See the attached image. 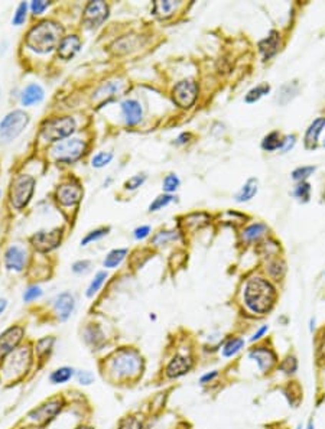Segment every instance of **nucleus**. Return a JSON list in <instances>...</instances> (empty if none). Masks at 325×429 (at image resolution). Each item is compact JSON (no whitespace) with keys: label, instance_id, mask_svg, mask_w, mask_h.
Listing matches in <instances>:
<instances>
[{"label":"nucleus","instance_id":"1","mask_svg":"<svg viewBox=\"0 0 325 429\" xmlns=\"http://www.w3.org/2000/svg\"><path fill=\"white\" fill-rule=\"evenodd\" d=\"M244 305L253 314H268L275 305L276 289L269 281L263 277H252L244 286Z\"/></svg>","mask_w":325,"mask_h":429},{"label":"nucleus","instance_id":"2","mask_svg":"<svg viewBox=\"0 0 325 429\" xmlns=\"http://www.w3.org/2000/svg\"><path fill=\"white\" fill-rule=\"evenodd\" d=\"M62 33L64 29L59 24L52 20H42L28 32L25 44L36 54H47L58 48L59 42L64 38Z\"/></svg>","mask_w":325,"mask_h":429},{"label":"nucleus","instance_id":"3","mask_svg":"<svg viewBox=\"0 0 325 429\" xmlns=\"http://www.w3.org/2000/svg\"><path fill=\"white\" fill-rule=\"evenodd\" d=\"M143 361L136 350L122 348L116 351L109 361V372L117 380H130L142 373Z\"/></svg>","mask_w":325,"mask_h":429},{"label":"nucleus","instance_id":"4","mask_svg":"<svg viewBox=\"0 0 325 429\" xmlns=\"http://www.w3.org/2000/svg\"><path fill=\"white\" fill-rule=\"evenodd\" d=\"M32 364V353L28 347L16 348L9 356H6L3 364L0 367V374L6 381H16L25 373L29 370Z\"/></svg>","mask_w":325,"mask_h":429},{"label":"nucleus","instance_id":"5","mask_svg":"<svg viewBox=\"0 0 325 429\" xmlns=\"http://www.w3.org/2000/svg\"><path fill=\"white\" fill-rule=\"evenodd\" d=\"M75 120L70 116L65 117H55V119H49L47 122H44L41 126V136L47 142H54L58 143L61 140H64L68 136H71L75 130Z\"/></svg>","mask_w":325,"mask_h":429},{"label":"nucleus","instance_id":"6","mask_svg":"<svg viewBox=\"0 0 325 429\" xmlns=\"http://www.w3.org/2000/svg\"><path fill=\"white\" fill-rule=\"evenodd\" d=\"M33 191H35V178L26 174L17 175L10 186V203L16 210H22L31 201Z\"/></svg>","mask_w":325,"mask_h":429},{"label":"nucleus","instance_id":"7","mask_svg":"<svg viewBox=\"0 0 325 429\" xmlns=\"http://www.w3.org/2000/svg\"><path fill=\"white\" fill-rule=\"evenodd\" d=\"M29 116L24 110H13L8 113L0 122V139L3 142H10L16 139L28 126Z\"/></svg>","mask_w":325,"mask_h":429},{"label":"nucleus","instance_id":"8","mask_svg":"<svg viewBox=\"0 0 325 429\" xmlns=\"http://www.w3.org/2000/svg\"><path fill=\"white\" fill-rule=\"evenodd\" d=\"M87 142L80 138L64 139L52 147V155L59 162H74L85 154Z\"/></svg>","mask_w":325,"mask_h":429},{"label":"nucleus","instance_id":"9","mask_svg":"<svg viewBox=\"0 0 325 429\" xmlns=\"http://www.w3.org/2000/svg\"><path fill=\"white\" fill-rule=\"evenodd\" d=\"M62 406H64V400L61 397L49 399L45 403H42L41 406L35 407L33 411L28 413V419L32 422L33 425L44 426V425H47L49 421H52L58 413L61 412Z\"/></svg>","mask_w":325,"mask_h":429},{"label":"nucleus","instance_id":"10","mask_svg":"<svg viewBox=\"0 0 325 429\" xmlns=\"http://www.w3.org/2000/svg\"><path fill=\"white\" fill-rule=\"evenodd\" d=\"M107 17H109V6L101 0H93L89 2L84 9L81 24L87 29H97L98 26L104 24Z\"/></svg>","mask_w":325,"mask_h":429},{"label":"nucleus","instance_id":"11","mask_svg":"<svg viewBox=\"0 0 325 429\" xmlns=\"http://www.w3.org/2000/svg\"><path fill=\"white\" fill-rule=\"evenodd\" d=\"M198 97V85L194 80H182L175 84L172 90V98L181 109H189Z\"/></svg>","mask_w":325,"mask_h":429},{"label":"nucleus","instance_id":"12","mask_svg":"<svg viewBox=\"0 0 325 429\" xmlns=\"http://www.w3.org/2000/svg\"><path fill=\"white\" fill-rule=\"evenodd\" d=\"M62 240V228H54L51 231H38L31 237L32 246L41 253H48L57 249Z\"/></svg>","mask_w":325,"mask_h":429},{"label":"nucleus","instance_id":"13","mask_svg":"<svg viewBox=\"0 0 325 429\" xmlns=\"http://www.w3.org/2000/svg\"><path fill=\"white\" fill-rule=\"evenodd\" d=\"M25 337V328L20 325L10 327L0 334V358L9 356L15 351Z\"/></svg>","mask_w":325,"mask_h":429},{"label":"nucleus","instance_id":"14","mask_svg":"<svg viewBox=\"0 0 325 429\" xmlns=\"http://www.w3.org/2000/svg\"><path fill=\"white\" fill-rule=\"evenodd\" d=\"M82 188L81 185L77 182V181H68V182H64L57 188V200L58 203L64 207H71V205H75L81 201L82 198Z\"/></svg>","mask_w":325,"mask_h":429},{"label":"nucleus","instance_id":"15","mask_svg":"<svg viewBox=\"0 0 325 429\" xmlns=\"http://www.w3.org/2000/svg\"><path fill=\"white\" fill-rule=\"evenodd\" d=\"M249 358L256 361V364L259 367L260 372L268 373L273 369V366L276 364V354L266 347H256L253 348L249 353Z\"/></svg>","mask_w":325,"mask_h":429},{"label":"nucleus","instance_id":"16","mask_svg":"<svg viewBox=\"0 0 325 429\" xmlns=\"http://www.w3.org/2000/svg\"><path fill=\"white\" fill-rule=\"evenodd\" d=\"M192 369V358L188 356H181L177 354L169 360V363L166 364L165 373L169 379H178L185 376L187 373L191 372Z\"/></svg>","mask_w":325,"mask_h":429},{"label":"nucleus","instance_id":"17","mask_svg":"<svg viewBox=\"0 0 325 429\" xmlns=\"http://www.w3.org/2000/svg\"><path fill=\"white\" fill-rule=\"evenodd\" d=\"M52 305H54V312H55L58 319L64 323L74 312L75 299L70 292H62V293L57 295V298L54 299Z\"/></svg>","mask_w":325,"mask_h":429},{"label":"nucleus","instance_id":"18","mask_svg":"<svg viewBox=\"0 0 325 429\" xmlns=\"http://www.w3.org/2000/svg\"><path fill=\"white\" fill-rule=\"evenodd\" d=\"M26 260H28L26 250L19 246H10L5 253V266L9 270L22 272L26 266Z\"/></svg>","mask_w":325,"mask_h":429},{"label":"nucleus","instance_id":"19","mask_svg":"<svg viewBox=\"0 0 325 429\" xmlns=\"http://www.w3.org/2000/svg\"><path fill=\"white\" fill-rule=\"evenodd\" d=\"M120 109H122L124 123H126L127 126H136V124L142 120L143 110H142V105H140V103H139L138 100L127 98V100L122 101Z\"/></svg>","mask_w":325,"mask_h":429},{"label":"nucleus","instance_id":"20","mask_svg":"<svg viewBox=\"0 0 325 429\" xmlns=\"http://www.w3.org/2000/svg\"><path fill=\"white\" fill-rule=\"evenodd\" d=\"M80 48H81V41L77 35L64 36L57 48L58 57L64 59V61H68V59L75 57V54L80 51Z\"/></svg>","mask_w":325,"mask_h":429},{"label":"nucleus","instance_id":"21","mask_svg":"<svg viewBox=\"0 0 325 429\" xmlns=\"http://www.w3.org/2000/svg\"><path fill=\"white\" fill-rule=\"evenodd\" d=\"M280 47V35L277 31H270L269 35L259 42V51L263 57V61H269L277 54Z\"/></svg>","mask_w":325,"mask_h":429},{"label":"nucleus","instance_id":"22","mask_svg":"<svg viewBox=\"0 0 325 429\" xmlns=\"http://www.w3.org/2000/svg\"><path fill=\"white\" fill-rule=\"evenodd\" d=\"M325 127V117H318L315 119L314 122L309 124V127L307 129V133H305V147L312 151L315 149L318 145V139H319V135L321 132L324 130Z\"/></svg>","mask_w":325,"mask_h":429},{"label":"nucleus","instance_id":"23","mask_svg":"<svg viewBox=\"0 0 325 429\" xmlns=\"http://www.w3.org/2000/svg\"><path fill=\"white\" fill-rule=\"evenodd\" d=\"M82 337H84L85 344L90 346L93 350H100L106 341V337H104V334L98 325H89L82 332Z\"/></svg>","mask_w":325,"mask_h":429},{"label":"nucleus","instance_id":"24","mask_svg":"<svg viewBox=\"0 0 325 429\" xmlns=\"http://www.w3.org/2000/svg\"><path fill=\"white\" fill-rule=\"evenodd\" d=\"M44 89H42L39 84H29L26 89L22 91V97H20V101L22 104L26 105V107H31L33 104H38L41 103L44 100Z\"/></svg>","mask_w":325,"mask_h":429},{"label":"nucleus","instance_id":"25","mask_svg":"<svg viewBox=\"0 0 325 429\" xmlns=\"http://www.w3.org/2000/svg\"><path fill=\"white\" fill-rule=\"evenodd\" d=\"M179 5H181L179 2H172V0H156L154 2V15L159 19H168L175 13Z\"/></svg>","mask_w":325,"mask_h":429},{"label":"nucleus","instance_id":"26","mask_svg":"<svg viewBox=\"0 0 325 429\" xmlns=\"http://www.w3.org/2000/svg\"><path fill=\"white\" fill-rule=\"evenodd\" d=\"M268 231V226L263 223H254L252 226L246 227L243 231V240L247 243H253L257 242L262 235H265V233Z\"/></svg>","mask_w":325,"mask_h":429},{"label":"nucleus","instance_id":"27","mask_svg":"<svg viewBox=\"0 0 325 429\" xmlns=\"http://www.w3.org/2000/svg\"><path fill=\"white\" fill-rule=\"evenodd\" d=\"M256 194H257V179L250 178L243 186H242V189L236 194V201L237 203L250 201Z\"/></svg>","mask_w":325,"mask_h":429},{"label":"nucleus","instance_id":"28","mask_svg":"<svg viewBox=\"0 0 325 429\" xmlns=\"http://www.w3.org/2000/svg\"><path fill=\"white\" fill-rule=\"evenodd\" d=\"M75 370L73 367H68V366H64V367H59L57 370L49 374V381L52 384H64L67 381H70L74 377L75 374Z\"/></svg>","mask_w":325,"mask_h":429},{"label":"nucleus","instance_id":"29","mask_svg":"<svg viewBox=\"0 0 325 429\" xmlns=\"http://www.w3.org/2000/svg\"><path fill=\"white\" fill-rule=\"evenodd\" d=\"M126 256H127V249H114L107 254L103 265L107 269H114V267L120 266V263L124 260Z\"/></svg>","mask_w":325,"mask_h":429},{"label":"nucleus","instance_id":"30","mask_svg":"<svg viewBox=\"0 0 325 429\" xmlns=\"http://www.w3.org/2000/svg\"><path fill=\"white\" fill-rule=\"evenodd\" d=\"M282 143H284V139L280 138V135L277 132H272L262 140V149L268 151V152H273V151L280 149Z\"/></svg>","mask_w":325,"mask_h":429},{"label":"nucleus","instance_id":"31","mask_svg":"<svg viewBox=\"0 0 325 429\" xmlns=\"http://www.w3.org/2000/svg\"><path fill=\"white\" fill-rule=\"evenodd\" d=\"M244 347V340L243 338H239V337H234V338H230V340L226 341V344L223 346V357H233L236 356L239 351H242V348Z\"/></svg>","mask_w":325,"mask_h":429},{"label":"nucleus","instance_id":"32","mask_svg":"<svg viewBox=\"0 0 325 429\" xmlns=\"http://www.w3.org/2000/svg\"><path fill=\"white\" fill-rule=\"evenodd\" d=\"M269 91H270V85H269V84H266V82L259 84V85H256L254 89H252L246 94L244 101L249 103V104H250V103H256V101H259L262 97H265Z\"/></svg>","mask_w":325,"mask_h":429},{"label":"nucleus","instance_id":"33","mask_svg":"<svg viewBox=\"0 0 325 429\" xmlns=\"http://www.w3.org/2000/svg\"><path fill=\"white\" fill-rule=\"evenodd\" d=\"M296 93H298V84L295 81L288 82V84H285L284 87L280 89V91H279L277 101H279L280 104H286V103H289V101L296 96Z\"/></svg>","mask_w":325,"mask_h":429},{"label":"nucleus","instance_id":"34","mask_svg":"<svg viewBox=\"0 0 325 429\" xmlns=\"http://www.w3.org/2000/svg\"><path fill=\"white\" fill-rule=\"evenodd\" d=\"M54 342H55V338H54V337H44V338H41V340L36 342L35 351H36V354H38V357H39L41 360L44 357L51 354L52 347H54Z\"/></svg>","mask_w":325,"mask_h":429},{"label":"nucleus","instance_id":"35","mask_svg":"<svg viewBox=\"0 0 325 429\" xmlns=\"http://www.w3.org/2000/svg\"><path fill=\"white\" fill-rule=\"evenodd\" d=\"M106 279H107V272H104V270L97 272L96 276H94V279L91 281V284H90L89 289H87V292H85V295H87L89 298H93V296H94V295H96V293L101 289V286L104 285Z\"/></svg>","mask_w":325,"mask_h":429},{"label":"nucleus","instance_id":"36","mask_svg":"<svg viewBox=\"0 0 325 429\" xmlns=\"http://www.w3.org/2000/svg\"><path fill=\"white\" fill-rule=\"evenodd\" d=\"M119 89H120V84H119V82H107V84L101 85V87L94 93V97L93 98H94V100H98L100 97H110V96H113L114 93Z\"/></svg>","mask_w":325,"mask_h":429},{"label":"nucleus","instance_id":"37","mask_svg":"<svg viewBox=\"0 0 325 429\" xmlns=\"http://www.w3.org/2000/svg\"><path fill=\"white\" fill-rule=\"evenodd\" d=\"M109 231H110V228H109V227H101V228H97V230L90 231L89 234L85 235V237L81 240V246H87L89 243L97 242V240H100V239H103L104 235L109 234Z\"/></svg>","mask_w":325,"mask_h":429},{"label":"nucleus","instance_id":"38","mask_svg":"<svg viewBox=\"0 0 325 429\" xmlns=\"http://www.w3.org/2000/svg\"><path fill=\"white\" fill-rule=\"evenodd\" d=\"M293 195H295L298 200L307 203V201H309V197H311V185H309L307 181L298 182V185L295 186V189H293Z\"/></svg>","mask_w":325,"mask_h":429},{"label":"nucleus","instance_id":"39","mask_svg":"<svg viewBox=\"0 0 325 429\" xmlns=\"http://www.w3.org/2000/svg\"><path fill=\"white\" fill-rule=\"evenodd\" d=\"M112 159H113V154L112 152H98L97 155L93 156L91 165L94 168H104L106 165L112 162Z\"/></svg>","mask_w":325,"mask_h":429},{"label":"nucleus","instance_id":"40","mask_svg":"<svg viewBox=\"0 0 325 429\" xmlns=\"http://www.w3.org/2000/svg\"><path fill=\"white\" fill-rule=\"evenodd\" d=\"M172 201H174V197H172L171 194L159 195V197H156V198H155L154 203H150V205H149V211L152 212V211L162 210L163 207H166V205H168V204H171Z\"/></svg>","mask_w":325,"mask_h":429},{"label":"nucleus","instance_id":"41","mask_svg":"<svg viewBox=\"0 0 325 429\" xmlns=\"http://www.w3.org/2000/svg\"><path fill=\"white\" fill-rule=\"evenodd\" d=\"M315 172V166H299L292 172V178L296 182H304L305 179L309 178Z\"/></svg>","mask_w":325,"mask_h":429},{"label":"nucleus","instance_id":"42","mask_svg":"<svg viewBox=\"0 0 325 429\" xmlns=\"http://www.w3.org/2000/svg\"><path fill=\"white\" fill-rule=\"evenodd\" d=\"M178 186H179V178L175 175V174H169V175H166V177H165V179H163V184H162V188L165 192H168V194L175 192V191L178 189Z\"/></svg>","mask_w":325,"mask_h":429},{"label":"nucleus","instance_id":"43","mask_svg":"<svg viewBox=\"0 0 325 429\" xmlns=\"http://www.w3.org/2000/svg\"><path fill=\"white\" fill-rule=\"evenodd\" d=\"M26 15H28V3L22 2V3H19L16 12L13 15L12 24L15 25V26H20L26 20Z\"/></svg>","mask_w":325,"mask_h":429},{"label":"nucleus","instance_id":"44","mask_svg":"<svg viewBox=\"0 0 325 429\" xmlns=\"http://www.w3.org/2000/svg\"><path fill=\"white\" fill-rule=\"evenodd\" d=\"M117 429H142V422L136 416H126L119 422Z\"/></svg>","mask_w":325,"mask_h":429},{"label":"nucleus","instance_id":"45","mask_svg":"<svg viewBox=\"0 0 325 429\" xmlns=\"http://www.w3.org/2000/svg\"><path fill=\"white\" fill-rule=\"evenodd\" d=\"M145 181H146V175H145V174H138V175H135V177H132V178H129L126 181L124 188H126V189H130V191H135V189H138L139 186L143 185Z\"/></svg>","mask_w":325,"mask_h":429},{"label":"nucleus","instance_id":"46","mask_svg":"<svg viewBox=\"0 0 325 429\" xmlns=\"http://www.w3.org/2000/svg\"><path fill=\"white\" fill-rule=\"evenodd\" d=\"M41 296H42V289L39 288V286H36V285L29 286V288L24 292L25 302H32V301L39 299Z\"/></svg>","mask_w":325,"mask_h":429},{"label":"nucleus","instance_id":"47","mask_svg":"<svg viewBox=\"0 0 325 429\" xmlns=\"http://www.w3.org/2000/svg\"><path fill=\"white\" fill-rule=\"evenodd\" d=\"M298 369V361L295 357H286L284 360V363L280 364V370L286 374H292V373L296 372Z\"/></svg>","mask_w":325,"mask_h":429},{"label":"nucleus","instance_id":"48","mask_svg":"<svg viewBox=\"0 0 325 429\" xmlns=\"http://www.w3.org/2000/svg\"><path fill=\"white\" fill-rule=\"evenodd\" d=\"M75 377H77V381L81 386H89V384H91L94 381V374L90 370H80V372H77Z\"/></svg>","mask_w":325,"mask_h":429},{"label":"nucleus","instance_id":"49","mask_svg":"<svg viewBox=\"0 0 325 429\" xmlns=\"http://www.w3.org/2000/svg\"><path fill=\"white\" fill-rule=\"evenodd\" d=\"M178 234H175V231H161L158 235H155V244H165L168 243V240H175Z\"/></svg>","mask_w":325,"mask_h":429},{"label":"nucleus","instance_id":"50","mask_svg":"<svg viewBox=\"0 0 325 429\" xmlns=\"http://www.w3.org/2000/svg\"><path fill=\"white\" fill-rule=\"evenodd\" d=\"M49 6V2H45V0H33L31 3V10H32L33 15H42Z\"/></svg>","mask_w":325,"mask_h":429},{"label":"nucleus","instance_id":"51","mask_svg":"<svg viewBox=\"0 0 325 429\" xmlns=\"http://www.w3.org/2000/svg\"><path fill=\"white\" fill-rule=\"evenodd\" d=\"M90 266H91L90 260H78V262H75L73 265V272L74 273H77V275L87 273L90 270Z\"/></svg>","mask_w":325,"mask_h":429},{"label":"nucleus","instance_id":"52","mask_svg":"<svg viewBox=\"0 0 325 429\" xmlns=\"http://www.w3.org/2000/svg\"><path fill=\"white\" fill-rule=\"evenodd\" d=\"M149 233H150V227L140 226L135 230V239H138V240H143V239H146L147 235H149Z\"/></svg>","mask_w":325,"mask_h":429},{"label":"nucleus","instance_id":"53","mask_svg":"<svg viewBox=\"0 0 325 429\" xmlns=\"http://www.w3.org/2000/svg\"><path fill=\"white\" fill-rule=\"evenodd\" d=\"M295 136L293 135H289V136H285L284 138V143H282V147H280V151L282 152H288L289 149H292L293 145H295Z\"/></svg>","mask_w":325,"mask_h":429},{"label":"nucleus","instance_id":"54","mask_svg":"<svg viewBox=\"0 0 325 429\" xmlns=\"http://www.w3.org/2000/svg\"><path fill=\"white\" fill-rule=\"evenodd\" d=\"M217 376H219V372H217V370H212V372H210V373H205V374L201 376L200 383H201V384H208V383H211V381L214 380Z\"/></svg>","mask_w":325,"mask_h":429},{"label":"nucleus","instance_id":"55","mask_svg":"<svg viewBox=\"0 0 325 429\" xmlns=\"http://www.w3.org/2000/svg\"><path fill=\"white\" fill-rule=\"evenodd\" d=\"M268 330H269L268 325H263V327H260L259 330H257V331L253 334V337L250 338V341H252V342H254V341L260 340V338H262V337H263V335H265V334L268 332Z\"/></svg>","mask_w":325,"mask_h":429},{"label":"nucleus","instance_id":"56","mask_svg":"<svg viewBox=\"0 0 325 429\" xmlns=\"http://www.w3.org/2000/svg\"><path fill=\"white\" fill-rule=\"evenodd\" d=\"M189 138H191V135H189V133H182V135L178 138V142H177V143H178V145H184V143H187L188 139Z\"/></svg>","mask_w":325,"mask_h":429},{"label":"nucleus","instance_id":"57","mask_svg":"<svg viewBox=\"0 0 325 429\" xmlns=\"http://www.w3.org/2000/svg\"><path fill=\"white\" fill-rule=\"evenodd\" d=\"M6 307H8V301L5 299V298H0V315L5 312Z\"/></svg>","mask_w":325,"mask_h":429},{"label":"nucleus","instance_id":"58","mask_svg":"<svg viewBox=\"0 0 325 429\" xmlns=\"http://www.w3.org/2000/svg\"><path fill=\"white\" fill-rule=\"evenodd\" d=\"M75 429H94V428H91V426H85V425H81V426H78V428H75Z\"/></svg>","mask_w":325,"mask_h":429},{"label":"nucleus","instance_id":"59","mask_svg":"<svg viewBox=\"0 0 325 429\" xmlns=\"http://www.w3.org/2000/svg\"><path fill=\"white\" fill-rule=\"evenodd\" d=\"M307 429H315V428H314V423H312V422H309L308 426H307Z\"/></svg>","mask_w":325,"mask_h":429},{"label":"nucleus","instance_id":"60","mask_svg":"<svg viewBox=\"0 0 325 429\" xmlns=\"http://www.w3.org/2000/svg\"><path fill=\"white\" fill-rule=\"evenodd\" d=\"M322 146H324V147H325V139H324V142H322Z\"/></svg>","mask_w":325,"mask_h":429},{"label":"nucleus","instance_id":"61","mask_svg":"<svg viewBox=\"0 0 325 429\" xmlns=\"http://www.w3.org/2000/svg\"><path fill=\"white\" fill-rule=\"evenodd\" d=\"M324 200H325V189H324Z\"/></svg>","mask_w":325,"mask_h":429},{"label":"nucleus","instance_id":"62","mask_svg":"<svg viewBox=\"0 0 325 429\" xmlns=\"http://www.w3.org/2000/svg\"><path fill=\"white\" fill-rule=\"evenodd\" d=\"M0 195H2V192H0Z\"/></svg>","mask_w":325,"mask_h":429}]
</instances>
